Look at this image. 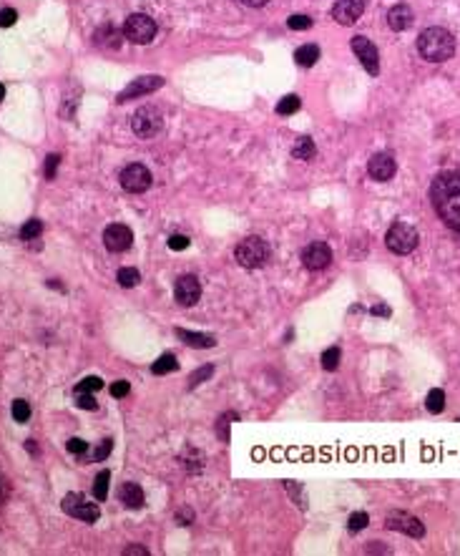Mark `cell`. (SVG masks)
I'll use <instances>...</instances> for the list:
<instances>
[{
	"label": "cell",
	"instance_id": "b9f144b4",
	"mask_svg": "<svg viewBox=\"0 0 460 556\" xmlns=\"http://www.w3.org/2000/svg\"><path fill=\"white\" fill-rule=\"evenodd\" d=\"M176 519H179V524H182V526H186V524H191V521H194V511L184 509V511H179V516H176Z\"/></svg>",
	"mask_w": 460,
	"mask_h": 556
},
{
	"label": "cell",
	"instance_id": "3957f363",
	"mask_svg": "<svg viewBox=\"0 0 460 556\" xmlns=\"http://www.w3.org/2000/svg\"><path fill=\"white\" fill-rule=\"evenodd\" d=\"M270 244L262 239V237H247L244 242H239L237 247V262L247 270H256V267H264L270 262Z\"/></svg>",
	"mask_w": 460,
	"mask_h": 556
},
{
	"label": "cell",
	"instance_id": "7402d4cb",
	"mask_svg": "<svg viewBox=\"0 0 460 556\" xmlns=\"http://www.w3.org/2000/svg\"><path fill=\"white\" fill-rule=\"evenodd\" d=\"M176 367H179V363H176L174 355H171V352H164V355L151 365V373L153 375H166V373H171V370H176Z\"/></svg>",
	"mask_w": 460,
	"mask_h": 556
},
{
	"label": "cell",
	"instance_id": "bcb514c9",
	"mask_svg": "<svg viewBox=\"0 0 460 556\" xmlns=\"http://www.w3.org/2000/svg\"><path fill=\"white\" fill-rule=\"evenodd\" d=\"M241 3H244V6H249V8H262L267 0H241Z\"/></svg>",
	"mask_w": 460,
	"mask_h": 556
},
{
	"label": "cell",
	"instance_id": "4fadbf2b",
	"mask_svg": "<svg viewBox=\"0 0 460 556\" xmlns=\"http://www.w3.org/2000/svg\"><path fill=\"white\" fill-rule=\"evenodd\" d=\"M131 242H133V235L126 224H111V227H106V232H103V244H106L111 252H126V249L131 247Z\"/></svg>",
	"mask_w": 460,
	"mask_h": 556
},
{
	"label": "cell",
	"instance_id": "ba28073f",
	"mask_svg": "<svg viewBox=\"0 0 460 556\" xmlns=\"http://www.w3.org/2000/svg\"><path fill=\"white\" fill-rule=\"evenodd\" d=\"M121 186L131 194H141L151 186V171L144 164H131L121 171Z\"/></svg>",
	"mask_w": 460,
	"mask_h": 556
},
{
	"label": "cell",
	"instance_id": "60d3db41",
	"mask_svg": "<svg viewBox=\"0 0 460 556\" xmlns=\"http://www.w3.org/2000/svg\"><path fill=\"white\" fill-rule=\"evenodd\" d=\"M58 154H51L48 156V159H45V176H48V179H53V176H56V169H58Z\"/></svg>",
	"mask_w": 460,
	"mask_h": 556
},
{
	"label": "cell",
	"instance_id": "7a4b0ae2",
	"mask_svg": "<svg viewBox=\"0 0 460 556\" xmlns=\"http://www.w3.org/2000/svg\"><path fill=\"white\" fill-rule=\"evenodd\" d=\"M417 51L425 61L432 63H443L453 56L455 41L446 28H425L417 38Z\"/></svg>",
	"mask_w": 460,
	"mask_h": 556
},
{
	"label": "cell",
	"instance_id": "30bf717a",
	"mask_svg": "<svg viewBox=\"0 0 460 556\" xmlns=\"http://www.w3.org/2000/svg\"><path fill=\"white\" fill-rule=\"evenodd\" d=\"M385 526L395 528V531H402V534L413 536V539H423L425 536V526L420 524V519L410 516V513H402V511L390 513V516L385 519Z\"/></svg>",
	"mask_w": 460,
	"mask_h": 556
},
{
	"label": "cell",
	"instance_id": "1f68e13d",
	"mask_svg": "<svg viewBox=\"0 0 460 556\" xmlns=\"http://www.w3.org/2000/svg\"><path fill=\"white\" fill-rule=\"evenodd\" d=\"M367 524H370V519H367V513H365V511L352 513L350 521H347V526H350V531H362V528H365Z\"/></svg>",
	"mask_w": 460,
	"mask_h": 556
},
{
	"label": "cell",
	"instance_id": "d590c367",
	"mask_svg": "<svg viewBox=\"0 0 460 556\" xmlns=\"http://www.w3.org/2000/svg\"><path fill=\"white\" fill-rule=\"evenodd\" d=\"M15 21H18V13H15L13 8H3L0 10V28H10Z\"/></svg>",
	"mask_w": 460,
	"mask_h": 556
},
{
	"label": "cell",
	"instance_id": "ab89813d",
	"mask_svg": "<svg viewBox=\"0 0 460 556\" xmlns=\"http://www.w3.org/2000/svg\"><path fill=\"white\" fill-rule=\"evenodd\" d=\"M168 247L176 249V252H182V249L189 247V239L184 235H174V237H168Z\"/></svg>",
	"mask_w": 460,
	"mask_h": 556
},
{
	"label": "cell",
	"instance_id": "277c9868",
	"mask_svg": "<svg viewBox=\"0 0 460 556\" xmlns=\"http://www.w3.org/2000/svg\"><path fill=\"white\" fill-rule=\"evenodd\" d=\"M417 242H420V237H417L415 227H410L405 222H395L385 235L387 249L395 252V255H410L417 247Z\"/></svg>",
	"mask_w": 460,
	"mask_h": 556
},
{
	"label": "cell",
	"instance_id": "cb8c5ba5",
	"mask_svg": "<svg viewBox=\"0 0 460 556\" xmlns=\"http://www.w3.org/2000/svg\"><path fill=\"white\" fill-rule=\"evenodd\" d=\"M425 408L430 410V413H443V408H446V393L440 388L430 390L428 398H425Z\"/></svg>",
	"mask_w": 460,
	"mask_h": 556
},
{
	"label": "cell",
	"instance_id": "8992f818",
	"mask_svg": "<svg viewBox=\"0 0 460 556\" xmlns=\"http://www.w3.org/2000/svg\"><path fill=\"white\" fill-rule=\"evenodd\" d=\"M63 511H66L68 516H74V519L86 521V524H94V521H98V516H101L98 506L86 501V496H80V493H68V496L63 498Z\"/></svg>",
	"mask_w": 460,
	"mask_h": 556
},
{
	"label": "cell",
	"instance_id": "9c48e42d",
	"mask_svg": "<svg viewBox=\"0 0 460 556\" xmlns=\"http://www.w3.org/2000/svg\"><path fill=\"white\" fill-rule=\"evenodd\" d=\"M352 51L362 61L367 74L377 76V71H380V56H377V48L373 45V41H367L365 36H355L352 38Z\"/></svg>",
	"mask_w": 460,
	"mask_h": 556
},
{
	"label": "cell",
	"instance_id": "74e56055",
	"mask_svg": "<svg viewBox=\"0 0 460 556\" xmlns=\"http://www.w3.org/2000/svg\"><path fill=\"white\" fill-rule=\"evenodd\" d=\"M129 390H131V385L126 381H116L113 385H111V396L113 398H126L129 396Z\"/></svg>",
	"mask_w": 460,
	"mask_h": 556
},
{
	"label": "cell",
	"instance_id": "8d00e7d4",
	"mask_svg": "<svg viewBox=\"0 0 460 556\" xmlns=\"http://www.w3.org/2000/svg\"><path fill=\"white\" fill-rule=\"evenodd\" d=\"M111 448H113V440H111V438L101 440V446L94 451V461H103V458H109Z\"/></svg>",
	"mask_w": 460,
	"mask_h": 556
},
{
	"label": "cell",
	"instance_id": "836d02e7",
	"mask_svg": "<svg viewBox=\"0 0 460 556\" xmlns=\"http://www.w3.org/2000/svg\"><path fill=\"white\" fill-rule=\"evenodd\" d=\"M212 375H214V365H204V367H199L197 373H194V375H191V378H189V385H191V388H197L199 383H201V381H206V378H212Z\"/></svg>",
	"mask_w": 460,
	"mask_h": 556
},
{
	"label": "cell",
	"instance_id": "e0dca14e",
	"mask_svg": "<svg viewBox=\"0 0 460 556\" xmlns=\"http://www.w3.org/2000/svg\"><path fill=\"white\" fill-rule=\"evenodd\" d=\"M387 25L393 30H408L413 25V10L410 6L400 3V6L390 8V13H387Z\"/></svg>",
	"mask_w": 460,
	"mask_h": 556
},
{
	"label": "cell",
	"instance_id": "ee69618b",
	"mask_svg": "<svg viewBox=\"0 0 460 556\" xmlns=\"http://www.w3.org/2000/svg\"><path fill=\"white\" fill-rule=\"evenodd\" d=\"M124 554H126V556H131V554H133V556H149V551L144 549V546H129V549H126Z\"/></svg>",
	"mask_w": 460,
	"mask_h": 556
},
{
	"label": "cell",
	"instance_id": "7c38bea8",
	"mask_svg": "<svg viewBox=\"0 0 460 556\" xmlns=\"http://www.w3.org/2000/svg\"><path fill=\"white\" fill-rule=\"evenodd\" d=\"M164 86V78L161 76H141V78L131 81V86H126L121 94H118V103H126L129 98H139L144 94H151L156 88Z\"/></svg>",
	"mask_w": 460,
	"mask_h": 556
},
{
	"label": "cell",
	"instance_id": "484cf974",
	"mask_svg": "<svg viewBox=\"0 0 460 556\" xmlns=\"http://www.w3.org/2000/svg\"><path fill=\"white\" fill-rule=\"evenodd\" d=\"M109 481H111L109 471H101V473L96 476V481H94V496L98 498V501H106V496H109Z\"/></svg>",
	"mask_w": 460,
	"mask_h": 556
},
{
	"label": "cell",
	"instance_id": "f6af8a7d",
	"mask_svg": "<svg viewBox=\"0 0 460 556\" xmlns=\"http://www.w3.org/2000/svg\"><path fill=\"white\" fill-rule=\"evenodd\" d=\"M370 312H373V315H382V317H387V315H390V308H385V305H377V308H373V310H370Z\"/></svg>",
	"mask_w": 460,
	"mask_h": 556
},
{
	"label": "cell",
	"instance_id": "d6986e66",
	"mask_svg": "<svg viewBox=\"0 0 460 556\" xmlns=\"http://www.w3.org/2000/svg\"><path fill=\"white\" fill-rule=\"evenodd\" d=\"M176 335L182 337L184 343L191 345V348H214L217 340L212 335H204V332H189V330H176Z\"/></svg>",
	"mask_w": 460,
	"mask_h": 556
},
{
	"label": "cell",
	"instance_id": "7dc6e473",
	"mask_svg": "<svg viewBox=\"0 0 460 556\" xmlns=\"http://www.w3.org/2000/svg\"><path fill=\"white\" fill-rule=\"evenodd\" d=\"M3 98H6V86L0 83V101H3Z\"/></svg>",
	"mask_w": 460,
	"mask_h": 556
},
{
	"label": "cell",
	"instance_id": "52a82bcc",
	"mask_svg": "<svg viewBox=\"0 0 460 556\" xmlns=\"http://www.w3.org/2000/svg\"><path fill=\"white\" fill-rule=\"evenodd\" d=\"M161 124H164V118H161V111L156 106H144L131 118L133 131L139 133V136H146V139L161 131Z\"/></svg>",
	"mask_w": 460,
	"mask_h": 556
},
{
	"label": "cell",
	"instance_id": "4dcf8cb0",
	"mask_svg": "<svg viewBox=\"0 0 460 556\" xmlns=\"http://www.w3.org/2000/svg\"><path fill=\"white\" fill-rule=\"evenodd\" d=\"M13 418L18 420V423H25L30 418V405L25 400H15L13 403Z\"/></svg>",
	"mask_w": 460,
	"mask_h": 556
},
{
	"label": "cell",
	"instance_id": "f35d334b",
	"mask_svg": "<svg viewBox=\"0 0 460 556\" xmlns=\"http://www.w3.org/2000/svg\"><path fill=\"white\" fill-rule=\"evenodd\" d=\"M66 448H68V453H76V456L86 453V451H88L86 440H80V438H71V440H68Z\"/></svg>",
	"mask_w": 460,
	"mask_h": 556
},
{
	"label": "cell",
	"instance_id": "2e32d148",
	"mask_svg": "<svg viewBox=\"0 0 460 556\" xmlns=\"http://www.w3.org/2000/svg\"><path fill=\"white\" fill-rule=\"evenodd\" d=\"M395 159L390 154H375L367 164V171L373 176L375 182H387V179H393L395 176Z\"/></svg>",
	"mask_w": 460,
	"mask_h": 556
},
{
	"label": "cell",
	"instance_id": "5b68a950",
	"mask_svg": "<svg viewBox=\"0 0 460 556\" xmlns=\"http://www.w3.org/2000/svg\"><path fill=\"white\" fill-rule=\"evenodd\" d=\"M124 36L136 45H146L156 36V23L144 13H133L124 23Z\"/></svg>",
	"mask_w": 460,
	"mask_h": 556
},
{
	"label": "cell",
	"instance_id": "ac0fdd59",
	"mask_svg": "<svg viewBox=\"0 0 460 556\" xmlns=\"http://www.w3.org/2000/svg\"><path fill=\"white\" fill-rule=\"evenodd\" d=\"M118 498L129 509H141L144 506V491H141L139 483H124L121 491H118Z\"/></svg>",
	"mask_w": 460,
	"mask_h": 556
},
{
	"label": "cell",
	"instance_id": "6da1fadb",
	"mask_svg": "<svg viewBox=\"0 0 460 556\" xmlns=\"http://www.w3.org/2000/svg\"><path fill=\"white\" fill-rule=\"evenodd\" d=\"M430 202L440 220L460 235V171H446L432 179Z\"/></svg>",
	"mask_w": 460,
	"mask_h": 556
},
{
	"label": "cell",
	"instance_id": "5bb4252c",
	"mask_svg": "<svg viewBox=\"0 0 460 556\" xmlns=\"http://www.w3.org/2000/svg\"><path fill=\"white\" fill-rule=\"evenodd\" d=\"M362 10H365V0H337L332 6V18L342 25H352V23H358Z\"/></svg>",
	"mask_w": 460,
	"mask_h": 556
},
{
	"label": "cell",
	"instance_id": "9a60e30c",
	"mask_svg": "<svg viewBox=\"0 0 460 556\" xmlns=\"http://www.w3.org/2000/svg\"><path fill=\"white\" fill-rule=\"evenodd\" d=\"M302 262H305V267H309V270H325V267L332 262V252H329V247L325 242H312V244L305 247V252H302Z\"/></svg>",
	"mask_w": 460,
	"mask_h": 556
},
{
	"label": "cell",
	"instance_id": "e575fe53",
	"mask_svg": "<svg viewBox=\"0 0 460 556\" xmlns=\"http://www.w3.org/2000/svg\"><path fill=\"white\" fill-rule=\"evenodd\" d=\"M76 403H78V408L83 410H96V405H98L91 393H76Z\"/></svg>",
	"mask_w": 460,
	"mask_h": 556
},
{
	"label": "cell",
	"instance_id": "603a6c76",
	"mask_svg": "<svg viewBox=\"0 0 460 556\" xmlns=\"http://www.w3.org/2000/svg\"><path fill=\"white\" fill-rule=\"evenodd\" d=\"M96 41L101 45H111V48H116L121 43V33L116 28H111V25H103L98 33H96Z\"/></svg>",
	"mask_w": 460,
	"mask_h": 556
},
{
	"label": "cell",
	"instance_id": "8fae6325",
	"mask_svg": "<svg viewBox=\"0 0 460 556\" xmlns=\"http://www.w3.org/2000/svg\"><path fill=\"white\" fill-rule=\"evenodd\" d=\"M174 297L179 305H184V308L197 305L199 297H201V285H199V279L194 277V275H184V277H179L174 285Z\"/></svg>",
	"mask_w": 460,
	"mask_h": 556
},
{
	"label": "cell",
	"instance_id": "f546056e",
	"mask_svg": "<svg viewBox=\"0 0 460 556\" xmlns=\"http://www.w3.org/2000/svg\"><path fill=\"white\" fill-rule=\"evenodd\" d=\"M103 388V381L101 378H96V375H91V378H83V381L78 383V388H76V393H96V390Z\"/></svg>",
	"mask_w": 460,
	"mask_h": 556
},
{
	"label": "cell",
	"instance_id": "7bdbcfd3",
	"mask_svg": "<svg viewBox=\"0 0 460 556\" xmlns=\"http://www.w3.org/2000/svg\"><path fill=\"white\" fill-rule=\"evenodd\" d=\"M8 493H10V486H8L6 476H3V473H0V504H6Z\"/></svg>",
	"mask_w": 460,
	"mask_h": 556
},
{
	"label": "cell",
	"instance_id": "4316f807",
	"mask_svg": "<svg viewBox=\"0 0 460 556\" xmlns=\"http://www.w3.org/2000/svg\"><path fill=\"white\" fill-rule=\"evenodd\" d=\"M297 109H300V96H285V98L277 103L279 116H289V114H294Z\"/></svg>",
	"mask_w": 460,
	"mask_h": 556
},
{
	"label": "cell",
	"instance_id": "ffe728a7",
	"mask_svg": "<svg viewBox=\"0 0 460 556\" xmlns=\"http://www.w3.org/2000/svg\"><path fill=\"white\" fill-rule=\"evenodd\" d=\"M294 61H297L302 68L314 66V63L320 61V48H317V45H312V43L300 45V48H297V53H294Z\"/></svg>",
	"mask_w": 460,
	"mask_h": 556
},
{
	"label": "cell",
	"instance_id": "d4e9b609",
	"mask_svg": "<svg viewBox=\"0 0 460 556\" xmlns=\"http://www.w3.org/2000/svg\"><path fill=\"white\" fill-rule=\"evenodd\" d=\"M116 279L121 287H136L141 282V275H139V270H133V267H121Z\"/></svg>",
	"mask_w": 460,
	"mask_h": 556
},
{
	"label": "cell",
	"instance_id": "d6a6232c",
	"mask_svg": "<svg viewBox=\"0 0 460 556\" xmlns=\"http://www.w3.org/2000/svg\"><path fill=\"white\" fill-rule=\"evenodd\" d=\"M287 25L292 30H307V28H312V18H307V15H289Z\"/></svg>",
	"mask_w": 460,
	"mask_h": 556
},
{
	"label": "cell",
	"instance_id": "f1b7e54d",
	"mask_svg": "<svg viewBox=\"0 0 460 556\" xmlns=\"http://www.w3.org/2000/svg\"><path fill=\"white\" fill-rule=\"evenodd\" d=\"M41 232H43V224H41V222H38V220L25 222V224H23V227H21V237H23V239H25V242L36 239V237L41 235Z\"/></svg>",
	"mask_w": 460,
	"mask_h": 556
},
{
	"label": "cell",
	"instance_id": "44dd1931",
	"mask_svg": "<svg viewBox=\"0 0 460 556\" xmlns=\"http://www.w3.org/2000/svg\"><path fill=\"white\" fill-rule=\"evenodd\" d=\"M314 141L312 139H307V136H302V139H297V144L292 147V156L294 159H300V161H305V159H312L314 156Z\"/></svg>",
	"mask_w": 460,
	"mask_h": 556
},
{
	"label": "cell",
	"instance_id": "83f0119b",
	"mask_svg": "<svg viewBox=\"0 0 460 556\" xmlns=\"http://www.w3.org/2000/svg\"><path fill=\"white\" fill-rule=\"evenodd\" d=\"M340 348H329V350L322 352V367L325 370H337V365H340Z\"/></svg>",
	"mask_w": 460,
	"mask_h": 556
}]
</instances>
